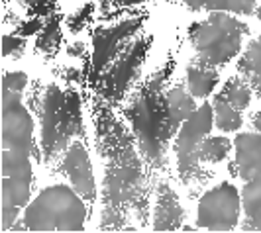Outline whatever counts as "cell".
I'll use <instances>...</instances> for the list:
<instances>
[{
	"mask_svg": "<svg viewBox=\"0 0 261 233\" xmlns=\"http://www.w3.org/2000/svg\"><path fill=\"white\" fill-rule=\"evenodd\" d=\"M169 73L171 63H167L153 77H149V80L134 96V100L126 110V116L142 145L145 159L157 167L165 163V151H167L169 139L177 133L173 130L165 92H163V84Z\"/></svg>",
	"mask_w": 261,
	"mask_h": 233,
	"instance_id": "obj_1",
	"label": "cell"
},
{
	"mask_svg": "<svg viewBox=\"0 0 261 233\" xmlns=\"http://www.w3.org/2000/svg\"><path fill=\"white\" fill-rule=\"evenodd\" d=\"M85 198L65 184H53L41 190L24 210L26 231H81L85 229Z\"/></svg>",
	"mask_w": 261,
	"mask_h": 233,
	"instance_id": "obj_2",
	"label": "cell"
},
{
	"mask_svg": "<svg viewBox=\"0 0 261 233\" xmlns=\"http://www.w3.org/2000/svg\"><path fill=\"white\" fill-rule=\"evenodd\" d=\"M79 133L83 135L81 98L77 92L49 84L41 100V149L43 157L55 159Z\"/></svg>",
	"mask_w": 261,
	"mask_h": 233,
	"instance_id": "obj_3",
	"label": "cell"
},
{
	"mask_svg": "<svg viewBox=\"0 0 261 233\" xmlns=\"http://www.w3.org/2000/svg\"><path fill=\"white\" fill-rule=\"evenodd\" d=\"M248 32V24L228 12H212L206 20L189 27V38L200 63L218 67L240 53L242 38Z\"/></svg>",
	"mask_w": 261,
	"mask_h": 233,
	"instance_id": "obj_4",
	"label": "cell"
},
{
	"mask_svg": "<svg viewBox=\"0 0 261 233\" xmlns=\"http://www.w3.org/2000/svg\"><path fill=\"white\" fill-rule=\"evenodd\" d=\"M214 124V110L212 104L204 102L198 106L181 126L175 139V153H177V167L179 177L183 182H195L206 179L200 165L195 163V151L204 137H208Z\"/></svg>",
	"mask_w": 261,
	"mask_h": 233,
	"instance_id": "obj_5",
	"label": "cell"
},
{
	"mask_svg": "<svg viewBox=\"0 0 261 233\" xmlns=\"http://www.w3.org/2000/svg\"><path fill=\"white\" fill-rule=\"evenodd\" d=\"M240 194L234 184L220 182L200 198L196 208V223L208 231H230L240 221Z\"/></svg>",
	"mask_w": 261,
	"mask_h": 233,
	"instance_id": "obj_6",
	"label": "cell"
},
{
	"mask_svg": "<svg viewBox=\"0 0 261 233\" xmlns=\"http://www.w3.org/2000/svg\"><path fill=\"white\" fill-rule=\"evenodd\" d=\"M149 38H142L134 41L130 47H124L120 51L116 65L110 69V73L105 78V96L110 100H118L122 98V94L126 91V86L130 84V80L136 77L138 69L142 65V61L147 55L149 49Z\"/></svg>",
	"mask_w": 261,
	"mask_h": 233,
	"instance_id": "obj_7",
	"label": "cell"
},
{
	"mask_svg": "<svg viewBox=\"0 0 261 233\" xmlns=\"http://www.w3.org/2000/svg\"><path fill=\"white\" fill-rule=\"evenodd\" d=\"M144 24V18H128L124 22H118L110 27H98L92 34V45H94V55H92V65H94V73H100L114 57L124 47L122 41L126 38L134 36L138 32V27Z\"/></svg>",
	"mask_w": 261,
	"mask_h": 233,
	"instance_id": "obj_8",
	"label": "cell"
},
{
	"mask_svg": "<svg viewBox=\"0 0 261 233\" xmlns=\"http://www.w3.org/2000/svg\"><path fill=\"white\" fill-rule=\"evenodd\" d=\"M63 170L67 172L69 181L73 184V190L85 200H94L96 196V186H94V177H92L91 161L87 155V149L81 141H73L69 145L63 159Z\"/></svg>",
	"mask_w": 261,
	"mask_h": 233,
	"instance_id": "obj_9",
	"label": "cell"
},
{
	"mask_svg": "<svg viewBox=\"0 0 261 233\" xmlns=\"http://www.w3.org/2000/svg\"><path fill=\"white\" fill-rule=\"evenodd\" d=\"M232 170L240 179L253 181L261 177V133H240L236 137V161ZM234 172V174H236Z\"/></svg>",
	"mask_w": 261,
	"mask_h": 233,
	"instance_id": "obj_10",
	"label": "cell"
},
{
	"mask_svg": "<svg viewBox=\"0 0 261 233\" xmlns=\"http://www.w3.org/2000/svg\"><path fill=\"white\" fill-rule=\"evenodd\" d=\"M185 220V210L179 204V198L169 188V184L161 182L157 188V204L153 212V229L155 231H175Z\"/></svg>",
	"mask_w": 261,
	"mask_h": 233,
	"instance_id": "obj_11",
	"label": "cell"
},
{
	"mask_svg": "<svg viewBox=\"0 0 261 233\" xmlns=\"http://www.w3.org/2000/svg\"><path fill=\"white\" fill-rule=\"evenodd\" d=\"M218 80L220 78H218L216 67L204 65L198 59H195L187 67V86L195 98H206L218 84Z\"/></svg>",
	"mask_w": 261,
	"mask_h": 233,
	"instance_id": "obj_12",
	"label": "cell"
},
{
	"mask_svg": "<svg viewBox=\"0 0 261 233\" xmlns=\"http://www.w3.org/2000/svg\"><path fill=\"white\" fill-rule=\"evenodd\" d=\"M242 208L246 214V223L242 229L261 231V177L248 181L242 190Z\"/></svg>",
	"mask_w": 261,
	"mask_h": 233,
	"instance_id": "obj_13",
	"label": "cell"
},
{
	"mask_svg": "<svg viewBox=\"0 0 261 233\" xmlns=\"http://www.w3.org/2000/svg\"><path fill=\"white\" fill-rule=\"evenodd\" d=\"M240 75L248 80L255 92H261V36L248 45L246 53L238 61Z\"/></svg>",
	"mask_w": 261,
	"mask_h": 233,
	"instance_id": "obj_14",
	"label": "cell"
},
{
	"mask_svg": "<svg viewBox=\"0 0 261 233\" xmlns=\"http://www.w3.org/2000/svg\"><path fill=\"white\" fill-rule=\"evenodd\" d=\"M191 10H210V12L251 14L255 10V0H183Z\"/></svg>",
	"mask_w": 261,
	"mask_h": 233,
	"instance_id": "obj_15",
	"label": "cell"
},
{
	"mask_svg": "<svg viewBox=\"0 0 261 233\" xmlns=\"http://www.w3.org/2000/svg\"><path fill=\"white\" fill-rule=\"evenodd\" d=\"M232 149V141L228 137H204L195 151V163H220Z\"/></svg>",
	"mask_w": 261,
	"mask_h": 233,
	"instance_id": "obj_16",
	"label": "cell"
},
{
	"mask_svg": "<svg viewBox=\"0 0 261 233\" xmlns=\"http://www.w3.org/2000/svg\"><path fill=\"white\" fill-rule=\"evenodd\" d=\"M212 110H214V124H216V128H220L222 131H236L242 128V124H244L242 112L236 110L232 104L226 102L220 94L214 96Z\"/></svg>",
	"mask_w": 261,
	"mask_h": 233,
	"instance_id": "obj_17",
	"label": "cell"
},
{
	"mask_svg": "<svg viewBox=\"0 0 261 233\" xmlns=\"http://www.w3.org/2000/svg\"><path fill=\"white\" fill-rule=\"evenodd\" d=\"M220 96L228 104H232L236 110H246L251 102V86L248 84L246 78H240V77H232L226 84L224 89L220 91Z\"/></svg>",
	"mask_w": 261,
	"mask_h": 233,
	"instance_id": "obj_18",
	"label": "cell"
},
{
	"mask_svg": "<svg viewBox=\"0 0 261 233\" xmlns=\"http://www.w3.org/2000/svg\"><path fill=\"white\" fill-rule=\"evenodd\" d=\"M59 39H61V32H59V20L53 18L49 22H45L43 30L39 32L38 41H36V47L43 53H51L57 49L59 45Z\"/></svg>",
	"mask_w": 261,
	"mask_h": 233,
	"instance_id": "obj_19",
	"label": "cell"
},
{
	"mask_svg": "<svg viewBox=\"0 0 261 233\" xmlns=\"http://www.w3.org/2000/svg\"><path fill=\"white\" fill-rule=\"evenodd\" d=\"M24 39H20L18 36H4V47H2V55L4 57H16L22 55L24 51Z\"/></svg>",
	"mask_w": 261,
	"mask_h": 233,
	"instance_id": "obj_20",
	"label": "cell"
},
{
	"mask_svg": "<svg viewBox=\"0 0 261 233\" xmlns=\"http://www.w3.org/2000/svg\"><path fill=\"white\" fill-rule=\"evenodd\" d=\"M91 14H92V6L91 4H87L81 12H75L71 18H69V22H67V24H69V30H71V32H79L81 27L91 20Z\"/></svg>",
	"mask_w": 261,
	"mask_h": 233,
	"instance_id": "obj_21",
	"label": "cell"
},
{
	"mask_svg": "<svg viewBox=\"0 0 261 233\" xmlns=\"http://www.w3.org/2000/svg\"><path fill=\"white\" fill-rule=\"evenodd\" d=\"M43 22L39 20V18H30V20H26L24 24H20L18 26V30H16V36H32V34H39L41 30H43Z\"/></svg>",
	"mask_w": 261,
	"mask_h": 233,
	"instance_id": "obj_22",
	"label": "cell"
},
{
	"mask_svg": "<svg viewBox=\"0 0 261 233\" xmlns=\"http://www.w3.org/2000/svg\"><path fill=\"white\" fill-rule=\"evenodd\" d=\"M138 2H149V0H116L120 6H130V4H138Z\"/></svg>",
	"mask_w": 261,
	"mask_h": 233,
	"instance_id": "obj_23",
	"label": "cell"
},
{
	"mask_svg": "<svg viewBox=\"0 0 261 233\" xmlns=\"http://www.w3.org/2000/svg\"><path fill=\"white\" fill-rule=\"evenodd\" d=\"M253 126H255V130H257L261 133V110L257 112V116L253 118Z\"/></svg>",
	"mask_w": 261,
	"mask_h": 233,
	"instance_id": "obj_24",
	"label": "cell"
},
{
	"mask_svg": "<svg viewBox=\"0 0 261 233\" xmlns=\"http://www.w3.org/2000/svg\"><path fill=\"white\" fill-rule=\"evenodd\" d=\"M253 14L257 16V20H261V4H259V6H255V10H253Z\"/></svg>",
	"mask_w": 261,
	"mask_h": 233,
	"instance_id": "obj_25",
	"label": "cell"
}]
</instances>
